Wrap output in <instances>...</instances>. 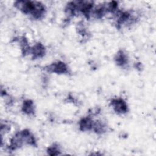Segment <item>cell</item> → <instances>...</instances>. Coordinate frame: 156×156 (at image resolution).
<instances>
[{
  "label": "cell",
  "mask_w": 156,
  "mask_h": 156,
  "mask_svg": "<svg viewBox=\"0 0 156 156\" xmlns=\"http://www.w3.org/2000/svg\"><path fill=\"white\" fill-rule=\"evenodd\" d=\"M23 13L30 15L34 19L40 20L46 13L45 7L40 2L37 1H16L15 5Z\"/></svg>",
  "instance_id": "cell-1"
},
{
  "label": "cell",
  "mask_w": 156,
  "mask_h": 156,
  "mask_svg": "<svg viewBox=\"0 0 156 156\" xmlns=\"http://www.w3.org/2000/svg\"><path fill=\"white\" fill-rule=\"evenodd\" d=\"M24 144L32 146L36 145V141L34 135L27 129L17 132L12 137L10 140L9 149L10 150H16L21 147Z\"/></svg>",
  "instance_id": "cell-2"
},
{
  "label": "cell",
  "mask_w": 156,
  "mask_h": 156,
  "mask_svg": "<svg viewBox=\"0 0 156 156\" xmlns=\"http://www.w3.org/2000/svg\"><path fill=\"white\" fill-rule=\"evenodd\" d=\"M67 65L62 62H57L53 63L45 68V69L51 73L57 74H66L68 72Z\"/></svg>",
  "instance_id": "cell-3"
},
{
  "label": "cell",
  "mask_w": 156,
  "mask_h": 156,
  "mask_svg": "<svg viewBox=\"0 0 156 156\" xmlns=\"http://www.w3.org/2000/svg\"><path fill=\"white\" fill-rule=\"evenodd\" d=\"M110 105L117 113L124 114L127 112L128 107L126 102L121 98H115L111 101Z\"/></svg>",
  "instance_id": "cell-4"
},
{
  "label": "cell",
  "mask_w": 156,
  "mask_h": 156,
  "mask_svg": "<svg viewBox=\"0 0 156 156\" xmlns=\"http://www.w3.org/2000/svg\"><path fill=\"white\" fill-rule=\"evenodd\" d=\"M30 52L32 54L33 58H38L43 57L46 53L44 46L41 43H37L30 48Z\"/></svg>",
  "instance_id": "cell-5"
},
{
  "label": "cell",
  "mask_w": 156,
  "mask_h": 156,
  "mask_svg": "<svg viewBox=\"0 0 156 156\" xmlns=\"http://www.w3.org/2000/svg\"><path fill=\"white\" fill-rule=\"evenodd\" d=\"M93 121L91 117L87 116L83 118L79 121V127L82 131H88L93 129Z\"/></svg>",
  "instance_id": "cell-6"
},
{
  "label": "cell",
  "mask_w": 156,
  "mask_h": 156,
  "mask_svg": "<svg viewBox=\"0 0 156 156\" xmlns=\"http://www.w3.org/2000/svg\"><path fill=\"white\" fill-rule=\"evenodd\" d=\"M115 60L116 64L121 66H123L128 63L127 56L122 51H119L117 52L115 57Z\"/></svg>",
  "instance_id": "cell-7"
},
{
  "label": "cell",
  "mask_w": 156,
  "mask_h": 156,
  "mask_svg": "<svg viewBox=\"0 0 156 156\" xmlns=\"http://www.w3.org/2000/svg\"><path fill=\"white\" fill-rule=\"evenodd\" d=\"M22 111L29 115L34 114V103L31 100H25L23 104Z\"/></svg>",
  "instance_id": "cell-8"
},
{
  "label": "cell",
  "mask_w": 156,
  "mask_h": 156,
  "mask_svg": "<svg viewBox=\"0 0 156 156\" xmlns=\"http://www.w3.org/2000/svg\"><path fill=\"white\" fill-rule=\"evenodd\" d=\"M92 129L97 133H103L107 130V125L102 121H97L94 122Z\"/></svg>",
  "instance_id": "cell-9"
},
{
  "label": "cell",
  "mask_w": 156,
  "mask_h": 156,
  "mask_svg": "<svg viewBox=\"0 0 156 156\" xmlns=\"http://www.w3.org/2000/svg\"><path fill=\"white\" fill-rule=\"evenodd\" d=\"M48 154L51 155H58L60 154V150L58 148L57 146L53 145L51 147H49L48 150Z\"/></svg>",
  "instance_id": "cell-10"
}]
</instances>
